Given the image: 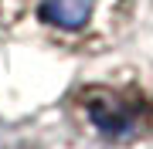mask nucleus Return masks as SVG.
<instances>
[{
	"instance_id": "f257e3e1",
	"label": "nucleus",
	"mask_w": 153,
	"mask_h": 149,
	"mask_svg": "<svg viewBox=\"0 0 153 149\" xmlns=\"http://www.w3.org/2000/svg\"><path fill=\"white\" fill-rule=\"evenodd\" d=\"M31 21L58 41H95L109 37L129 14V0H24Z\"/></svg>"
},
{
	"instance_id": "f03ea898",
	"label": "nucleus",
	"mask_w": 153,
	"mask_h": 149,
	"mask_svg": "<svg viewBox=\"0 0 153 149\" xmlns=\"http://www.w3.org/2000/svg\"><path fill=\"white\" fill-rule=\"evenodd\" d=\"M85 119L92 122L109 139H126L136 136L150 115V98L140 88H116V85H92L78 95Z\"/></svg>"
}]
</instances>
